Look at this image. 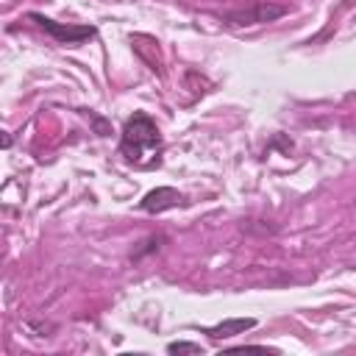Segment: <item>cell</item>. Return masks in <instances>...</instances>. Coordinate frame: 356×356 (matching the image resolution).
<instances>
[{"label":"cell","mask_w":356,"mask_h":356,"mask_svg":"<svg viewBox=\"0 0 356 356\" xmlns=\"http://www.w3.org/2000/svg\"><path fill=\"white\" fill-rule=\"evenodd\" d=\"M167 353H203V348H200L197 342H184V339H178V342H170V345H167Z\"/></svg>","instance_id":"6"},{"label":"cell","mask_w":356,"mask_h":356,"mask_svg":"<svg viewBox=\"0 0 356 356\" xmlns=\"http://www.w3.org/2000/svg\"><path fill=\"white\" fill-rule=\"evenodd\" d=\"M250 328H256L253 317H231V320H222L211 328H203V334H209L211 339H225V337H234V334H245Z\"/></svg>","instance_id":"5"},{"label":"cell","mask_w":356,"mask_h":356,"mask_svg":"<svg viewBox=\"0 0 356 356\" xmlns=\"http://www.w3.org/2000/svg\"><path fill=\"white\" fill-rule=\"evenodd\" d=\"M286 8L284 6H270V3H256L250 8H242V11H231L225 14V22L231 25H259V22H273L278 17H284Z\"/></svg>","instance_id":"3"},{"label":"cell","mask_w":356,"mask_h":356,"mask_svg":"<svg viewBox=\"0 0 356 356\" xmlns=\"http://www.w3.org/2000/svg\"><path fill=\"white\" fill-rule=\"evenodd\" d=\"M120 153L125 156L128 164H136V167H153L159 164V153H161V134L156 128V122L136 111L125 128H122V136H120Z\"/></svg>","instance_id":"1"},{"label":"cell","mask_w":356,"mask_h":356,"mask_svg":"<svg viewBox=\"0 0 356 356\" xmlns=\"http://www.w3.org/2000/svg\"><path fill=\"white\" fill-rule=\"evenodd\" d=\"M33 22H39L58 44H81L83 39H92L95 36V28L92 25H64V22H56L50 17H42V14H31Z\"/></svg>","instance_id":"2"},{"label":"cell","mask_w":356,"mask_h":356,"mask_svg":"<svg viewBox=\"0 0 356 356\" xmlns=\"http://www.w3.org/2000/svg\"><path fill=\"white\" fill-rule=\"evenodd\" d=\"M181 200H184V197H181V192H178V189H172V186H159V189H150V192L142 197V203H139V206H142L145 211L156 214V211L175 209Z\"/></svg>","instance_id":"4"}]
</instances>
